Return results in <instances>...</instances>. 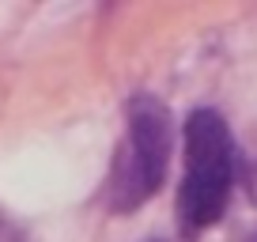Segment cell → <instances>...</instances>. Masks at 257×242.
Masks as SVG:
<instances>
[{
	"mask_svg": "<svg viewBox=\"0 0 257 242\" xmlns=\"http://www.w3.org/2000/svg\"><path fill=\"white\" fill-rule=\"evenodd\" d=\"M238 174L234 137L219 110H193L185 117V174L178 186V219L189 234L208 231L227 212Z\"/></svg>",
	"mask_w": 257,
	"mask_h": 242,
	"instance_id": "1",
	"label": "cell"
},
{
	"mask_svg": "<svg viewBox=\"0 0 257 242\" xmlns=\"http://www.w3.org/2000/svg\"><path fill=\"white\" fill-rule=\"evenodd\" d=\"M125 144L110 170V208L117 216L137 212L159 193L167 182L170 152H174V117L159 95L137 91L125 106Z\"/></svg>",
	"mask_w": 257,
	"mask_h": 242,
	"instance_id": "2",
	"label": "cell"
},
{
	"mask_svg": "<svg viewBox=\"0 0 257 242\" xmlns=\"http://www.w3.org/2000/svg\"><path fill=\"white\" fill-rule=\"evenodd\" d=\"M246 186H249V197H253V204H257V155L249 159V167H246Z\"/></svg>",
	"mask_w": 257,
	"mask_h": 242,
	"instance_id": "3",
	"label": "cell"
},
{
	"mask_svg": "<svg viewBox=\"0 0 257 242\" xmlns=\"http://www.w3.org/2000/svg\"><path fill=\"white\" fill-rule=\"evenodd\" d=\"M238 242H257V234H246V238H238Z\"/></svg>",
	"mask_w": 257,
	"mask_h": 242,
	"instance_id": "4",
	"label": "cell"
},
{
	"mask_svg": "<svg viewBox=\"0 0 257 242\" xmlns=\"http://www.w3.org/2000/svg\"><path fill=\"white\" fill-rule=\"evenodd\" d=\"M152 242H159V238H152Z\"/></svg>",
	"mask_w": 257,
	"mask_h": 242,
	"instance_id": "5",
	"label": "cell"
}]
</instances>
